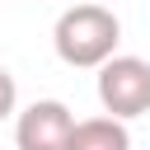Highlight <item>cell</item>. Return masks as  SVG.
<instances>
[{
    "instance_id": "1",
    "label": "cell",
    "mask_w": 150,
    "mask_h": 150,
    "mask_svg": "<svg viewBox=\"0 0 150 150\" xmlns=\"http://www.w3.org/2000/svg\"><path fill=\"white\" fill-rule=\"evenodd\" d=\"M117 42H122L117 14H112L108 5H94V0L70 5V9L56 19V28H52L56 56H61L66 66H75V70H98L108 56H117Z\"/></svg>"
},
{
    "instance_id": "2",
    "label": "cell",
    "mask_w": 150,
    "mask_h": 150,
    "mask_svg": "<svg viewBox=\"0 0 150 150\" xmlns=\"http://www.w3.org/2000/svg\"><path fill=\"white\" fill-rule=\"evenodd\" d=\"M98 103L103 117L131 122L150 112V61L141 56H108L98 66Z\"/></svg>"
},
{
    "instance_id": "3",
    "label": "cell",
    "mask_w": 150,
    "mask_h": 150,
    "mask_svg": "<svg viewBox=\"0 0 150 150\" xmlns=\"http://www.w3.org/2000/svg\"><path fill=\"white\" fill-rule=\"evenodd\" d=\"M70 127H75V112L61 103V98H38L19 112L14 122V145L19 150H66L70 141Z\"/></svg>"
},
{
    "instance_id": "4",
    "label": "cell",
    "mask_w": 150,
    "mask_h": 150,
    "mask_svg": "<svg viewBox=\"0 0 150 150\" xmlns=\"http://www.w3.org/2000/svg\"><path fill=\"white\" fill-rule=\"evenodd\" d=\"M66 150H131V131L117 117H84L70 127Z\"/></svg>"
},
{
    "instance_id": "5",
    "label": "cell",
    "mask_w": 150,
    "mask_h": 150,
    "mask_svg": "<svg viewBox=\"0 0 150 150\" xmlns=\"http://www.w3.org/2000/svg\"><path fill=\"white\" fill-rule=\"evenodd\" d=\"M14 108H19V84H14V75L0 66V122H5Z\"/></svg>"
}]
</instances>
